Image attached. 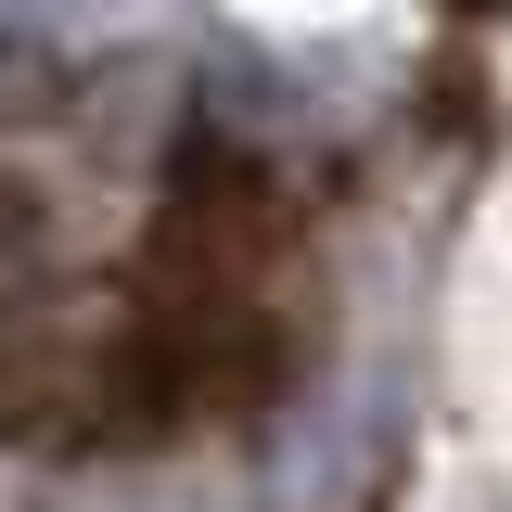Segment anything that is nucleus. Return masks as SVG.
I'll use <instances>...</instances> for the list:
<instances>
[{
	"mask_svg": "<svg viewBox=\"0 0 512 512\" xmlns=\"http://www.w3.org/2000/svg\"><path fill=\"white\" fill-rule=\"evenodd\" d=\"M39 295H52V218L26 180H0V308H39Z\"/></svg>",
	"mask_w": 512,
	"mask_h": 512,
	"instance_id": "f257e3e1",
	"label": "nucleus"
}]
</instances>
